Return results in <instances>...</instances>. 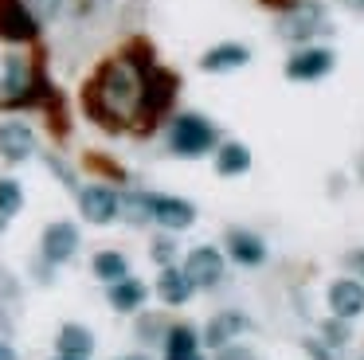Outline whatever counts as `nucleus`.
Wrapping results in <instances>:
<instances>
[{"label": "nucleus", "mask_w": 364, "mask_h": 360, "mask_svg": "<svg viewBox=\"0 0 364 360\" xmlns=\"http://www.w3.org/2000/svg\"><path fill=\"white\" fill-rule=\"evenodd\" d=\"M228 250L239 266H262V258H267V243L251 231H239V227L228 231Z\"/></svg>", "instance_id": "16"}, {"label": "nucleus", "mask_w": 364, "mask_h": 360, "mask_svg": "<svg viewBox=\"0 0 364 360\" xmlns=\"http://www.w3.org/2000/svg\"><path fill=\"white\" fill-rule=\"evenodd\" d=\"M215 141H220V129L200 114H181L173 122V129H168V145L181 157H200V153H208Z\"/></svg>", "instance_id": "2"}, {"label": "nucleus", "mask_w": 364, "mask_h": 360, "mask_svg": "<svg viewBox=\"0 0 364 360\" xmlns=\"http://www.w3.org/2000/svg\"><path fill=\"white\" fill-rule=\"evenodd\" d=\"M4 106H16V102H32V70L20 55L4 59Z\"/></svg>", "instance_id": "13"}, {"label": "nucleus", "mask_w": 364, "mask_h": 360, "mask_svg": "<svg viewBox=\"0 0 364 360\" xmlns=\"http://www.w3.org/2000/svg\"><path fill=\"white\" fill-rule=\"evenodd\" d=\"M95 274H98L102 282H118V278H126V274H129L126 255H118V250H98V255H95Z\"/></svg>", "instance_id": "21"}, {"label": "nucleus", "mask_w": 364, "mask_h": 360, "mask_svg": "<svg viewBox=\"0 0 364 360\" xmlns=\"http://www.w3.org/2000/svg\"><path fill=\"white\" fill-rule=\"evenodd\" d=\"M247 169H251V149L239 145V141L220 145V157H215V172L220 176H243Z\"/></svg>", "instance_id": "20"}, {"label": "nucleus", "mask_w": 364, "mask_h": 360, "mask_svg": "<svg viewBox=\"0 0 364 360\" xmlns=\"http://www.w3.org/2000/svg\"><path fill=\"white\" fill-rule=\"evenodd\" d=\"M36 31H40V20L20 0H0V39L28 43V39H36Z\"/></svg>", "instance_id": "6"}, {"label": "nucleus", "mask_w": 364, "mask_h": 360, "mask_svg": "<svg viewBox=\"0 0 364 360\" xmlns=\"http://www.w3.org/2000/svg\"><path fill=\"white\" fill-rule=\"evenodd\" d=\"M153 258H157L161 266H173V258H176V243H173V239H157V243H153Z\"/></svg>", "instance_id": "26"}, {"label": "nucleus", "mask_w": 364, "mask_h": 360, "mask_svg": "<svg viewBox=\"0 0 364 360\" xmlns=\"http://www.w3.org/2000/svg\"><path fill=\"white\" fill-rule=\"evenodd\" d=\"M0 360H16V349H12V344H4V341H0Z\"/></svg>", "instance_id": "30"}, {"label": "nucleus", "mask_w": 364, "mask_h": 360, "mask_svg": "<svg viewBox=\"0 0 364 360\" xmlns=\"http://www.w3.org/2000/svg\"><path fill=\"white\" fill-rule=\"evenodd\" d=\"M24 208V188L16 184V180H0V216L9 219V216H16V211Z\"/></svg>", "instance_id": "23"}, {"label": "nucleus", "mask_w": 364, "mask_h": 360, "mask_svg": "<svg viewBox=\"0 0 364 360\" xmlns=\"http://www.w3.org/2000/svg\"><path fill=\"white\" fill-rule=\"evenodd\" d=\"M348 8H356V12H364V0H345Z\"/></svg>", "instance_id": "31"}, {"label": "nucleus", "mask_w": 364, "mask_h": 360, "mask_svg": "<svg viewBox=\"0 0 364 360\" xmlns=\"http://www.w3.org/2000/svg\"><path fill=\"white\" fill-rule=\"evenodd\" d=\"M141 63L129 59H110L102 63V70L95 75V83L87 86V110L95 122H102L106 129H122V125L137 122V106H141Z\"/></svg>", "instance_id": "1"}, {"label": "nucleus", "mask_w": 364, "mask_h": 360, "mask_svg": "<svg viewBox=\"0 0 364 360\" xmlns=\"http://www.w3.org/2000/svg\"><path fill=\"white\" fill-rule=\"evenodd\" d=\"M306 352H309V356H314V360H341L337 352L329 349V344H325V341H314V337H309V341H306Z\"/></svg>", "instance_id": "27"}, {"label": "nucleus", "mask_w": 364, "mask_h": 360, "mask_svg": "<svg viewBox=\"0 0 364 360\" xmlns=\"http://www.w3.org/2000/svg\"><path fill=\"white\" fill-rule=\"evenodd\" d=\"M36 153V133L24 122H4L0 125V157L4 161H28Z\"/></svg>", "instance_id": "12"}, {"label": "nucleus", "mask_w": 364, "mask_h": 360, "mask_svg": "<svg viewBox=\"0 0 364 360\" xmlns=\"http://www.w3.org/2000/svg\"><path fill=\"white\" fill-rule=\"evenodd\" d=\"M196 329H188V325H173L165 333V349H168V356H192L196 352Z\"/></svg>", "instance_id": "22"}, {"label": "nucleus", "mask_w": 364, "mask_h": 360, "mask_svg": "<svg viewBox=\"0 0 364 360\" xmlns=\"http://www.w3.org/2000/svg\"><path fill=\"white\" fill-rule=\"evenodd\" d=\"M192 282H188V274L184 270H176V266H161V278H157V294H161V302H168V305H184L192 297Z\"/></svg>", "instance_id": "18"}, {"label": "nucleus", "mask_w": 364, "mask_h": 360, "mask_svg": "<svg viewBox=\"0 0 364 360\" xmlns=\"http://www.w3.org/2000/svg\"><path fill=\"white\" fill-rule=\"evenodd\" d=\"M168 360H200V356H196V352H192V356H168Z\"/></svg>", "instance_id": "32"}, {"label": "nucleus", "mask_w": 364, "mask_h": 360, "mask_svg": "<svg viewBox=\"0 0 364 360\" xmlns=\"http://www.w3.org/2000/svg\"><path fill=\"white\" fill-rule=\"evenodd\" d=\"M247 59H251V51H247L243 43H220V47H212V51H204L200 67H204V70H212V75H223V70L243 67Z\"/></svg>", "instance_id": "17"}, {"label": "nucleus", "mask_w": 364, "mask_h": 360, "mask_svg": "<svg viewBox=\"0 0 364 360\" xmlns=\"http://www.w3.org/2000/svg\"><path fill=\"white\" fill-rule=\"evenodd\" d=\"M243 329H251V321H247L243 313H235V309L215 313V317L208 321V329H204V344L208 349H223V344H228L231 337H239Z\"/></svg>", "instance_id": "14"}, {"label": "nucleus", "mask_w": 364, "mask_h": 360, "mask_svg": "<svg viewBox=\"0 0 364 360\" xmlns=\"http://www.w3.org/2000/svg\"><path fill=\"white\" fill-rule=\"evenodd\" d=\"M59 360H67V356H59Z\"/></svg>", "instance_id": "34"}, {"label": "nucleus", "mask_w": 364, "mask_h": 360, "mask_svg": "<svg viewBox=\"0 0 364 360\" xmlns=\"http://www.w3.org/2000/svg\"><path fill=\"white\" fill-rule=\"evenodd\" d=\"M184 274H188L192 286H215V282L223 278V255H220L215 247H196V250H188Z\"/></svg>", "instance_id": "10"}, {"label": "nucleus", "mask_w": 364, "mask_h": 360, "mask_svg": "<svg viewBox=\"0 0 364 360\" xmlns=\"http://www.w3.org/2000/svg\"><path fill=\"white\" fill-rule=\"evenodd\" d=\"M43 258H48L51 266H59V263H67V258L79 250V227L75 223H67V219H59V223H51L48 231H43Z\"/></svg>", "instance_id": "9"}, {"label": "nucleus", "mask_w": 364, "mask_h": 360, "mask_svg": "<svg viewBox=\"0 0 364 360\" xmlns=\"http://www.w3.org/2000/svg\"><path fill=\"white\" fill-rule=\"evenodd\" d=\"M348 337H353V329L345 325V317H337V321H325L321 325V341L329 344V349H341V344H348Z\"/></svg>", "instance_id": "24"}, {"label": "nucleus", "mask_w": 364, "mask_h": 360, "mask_svg": "<svg viewBox=\"0 0 364 360\" xmlns=\"http://www.w3.org/2000/svg\"><path fill=\"white\" fill-rule=\"evenodd\" d=\"M129 360H141V356H129Z\"/></svg>", "instance_id": "33"}, {"label": "nucleus", "mask_w": 364, "mask_h": 360, "mask_svg": "<svg viewBox=\"0 0 364 360\" xmlns=\"http://www.w3.org/2000/svg\"><path fill=\"white\" fill-rule=\"evenodd\" d=\"M329 309L337 313V317H360L364 313V282L356 278H337L329 286Z\"/></svg>", "instance_id": "11"}, {"label": "nucleus", "mask_w": 364, "mask_h": 360, "mask_svg": "<svg viewBox=\"0 0 364 360\" xmlns=\"http://www.w3.org/2000/svg\"><path fill=\"white\" fill-rule=\"evenodd\" d=\"M20 4H24L28 12L36 16V20H51V16L63 8V0H20Z\"/></svg>", "instance_id": "25"}, {"label": "nucleus", "mask_w": 364, "mask_h": 360, "mask_svg": "<svg viewBox=\"0 0 364 360\" xmlns=\"http://www.w3.org/2000/svg\"><path fill=\"white\" fill-rule=\"evenodd\" d=\"M173 94H176V78L168 75V70L149 67V70H145V78H141V106H137V122H134V125L149 129V125L168 110Z\"/></svg>", "instance_id": "3"}, {"label": "nucleus", "mask_w": 364, "mask_h": 360, "mask_svg": "<svg viewBox=\"0 0 364 360\" xmlns=\"http://www.w3.org/2000/svg\"><path fill=\"white\" fill-rule=\"evenodd\" d=\"M79 208L82 219H90V223H110L118 216V192L106 184H87L79 188Z\"/></svg>", "instance_id": "8"}, {"label": "nucleus", "mask_w": 364, "mask_h": 360, "mask_svg": "<svg viewBox=\"0 0 364 360\" xmlns=\"http://www.w3.org/2000/svg\"><path fill=\"white\" fill-rule=\"evenodd\" d=\"M333 51H325V47H301L298 55H290V63H286V78H294V83H317V78H325L333 70Z\"/></svg>", "instance_id": "5"}, {"label": "nucleus", "mask_w": 364, "mask_h": 360, "mask_svg": "<svg viewBox=\"0 0 364 360\" xmlns=\"http://www.w3.org/2000/svg\"><path fill=\"white\" fill-rule=\"evenodd\" d=\"M149 219L165 231H184L196 219V208L188 200H176V196H149Z\"/></svg>", "instance_id": "7"}, {"label": "nucleus", "mask_w": 364, "mask_h": 360, "mask_svg": "<svg viewBox=\"0 0 364 360\" xmlns=\"http://www.w3.org/2000/svg\"><path fill=\"white\" fill-rule=\"evenodd\" d=\"M317 31H325V8L317 0H298L294 8H286L278 16V36L290 39V43H306Z\"/></svg>", "instance_id": "4"}, {"label": "nucleus", "mask_w": 364, "mask_h": 360, "mask_svg": "<svg viewBox=\"0 0 364 360\" xmlns=\"http://www.w3.org/2000/svg\"><path fill=\"white\" fill-rule=\"evenodd\" d=\"M110 305L122 313H134L137 305H145V282L129 278V274L118 282H110Z\"/></svg>", "instance_id": "19"}, {"label": "nucleus", "mask_w": 364, "mask_h": 360, "mask_svg": "<svg viewBox=\"0 0 364 360\" xmlns=\"http://www.w3.org/2000/svg\"><path fill=\"white\" fill-rule=\"evenodd\" d=\"M348 266H356V270L364 274V250H356V255H348Z\"/></svg>", "instance_id": "29"}, {"label": "nucleus", "mask_w": 364, "mask_h": 360, "mask_svg": "<svg viewBox=\"0 0 364 360\" xmlns=\"http://www.w3.org/2000/svg\"><path fill=\"white\" fill-rule=\"evenodd\" d=\"M55 349H59V356H67V360H87L90 352H95V333H90L87 325H63L55 337Z\"/></svg>", "instance_id": "15"}, {"label": "nucleus", "mask_w": 364, "mask_h": 360, "mask_svg": "<svg viewBox=\"0 0 364 360\" xmlns=\"http://www.w3.org/2000/svg\"><path fill=\"white\" fill-rule=\"evenodd\" d=\"M215 360H255V352L239 349V344H223V349H220V356H215Z\"/></svg>", "instance_id": "28"}]
</instances>
